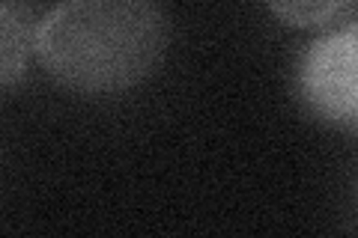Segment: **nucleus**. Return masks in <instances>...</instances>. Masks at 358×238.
<instances>
[{
	"mask_svg": "<svg viewBox=\"0 0 358 238\" xmlns=\"http://www.w3.org/2000/svg\"><path fill=\"white\" fill-rule=\"evenodd\" d=\"M275 18L293 27H320L331 21L352 0H263Z\"/></svg>",
	"mask_w": 358,
	"mask_h": 238,
	"instance_id": "4",
	"label": "nucleus"
},
{
	"mask_svg": "<svg viewBox=\"0 0 358 238\" xmlns=\"http://www.w3.org/2000/svg\"><path fill=\"white\" fill-rule=\"evenodd\" d=\"M296 93L320 122L358 128V21L313 39L301 51Z\"/></svg>",
	"mask_w": 358,
	"mask_h": 238,
	"instance_id": "2",
	"label": "nucleus"
},
{
	"mask_svg": "<svg viewBox=\"0 0 358 238\" xmlns=\"http://www.w3.org/2000/svg\"><path fill=\"white\" fill-rule=\"evenodd\" d=\"M167 18L155 0H60L36 30V60L84 96L143 84L167 51Z\"/></svg>",
	"mask_w": 358,
	"mask_h": 238,
	"instance_id": "1",
	"label": "nucleus"
},
{
	"mask_svg": "<svg viewBox=\"0 0 358 238\" xmlns=\"http://www.w3.org/2000/svg\"><path fill=\"white\" fill-rule=\"evenodd\" d=\"M36 18L27 0H0V87L9 89L24 77L30 54H36Z\"/></svg>",
	"mask_w": 358,
	"mask_h": 238,
	"instance_id": "3",
	"label": "nucleus"
}]
</instances>
